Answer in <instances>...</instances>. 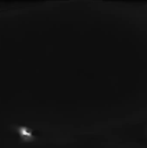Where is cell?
Returning a JSON list of instances; mask_svg holds the SVG:
<instances>
[]
</instances>
